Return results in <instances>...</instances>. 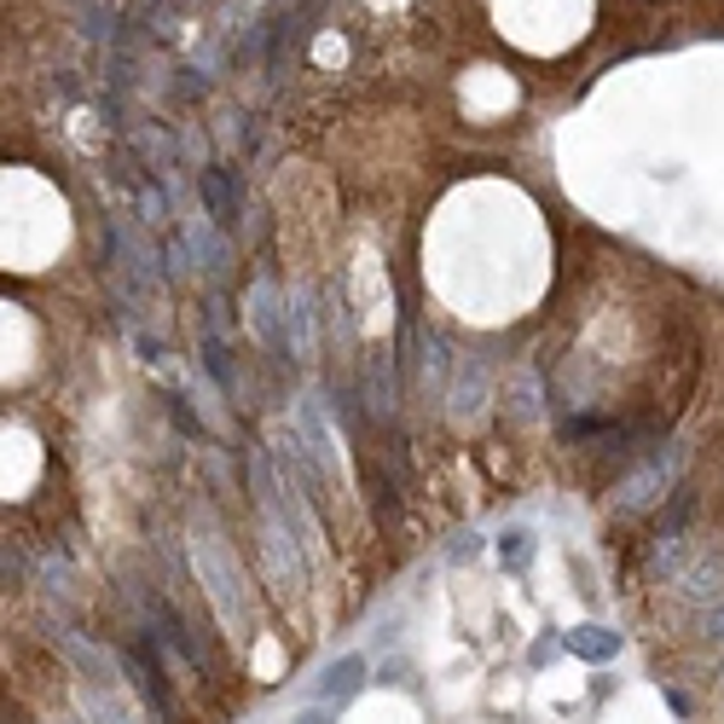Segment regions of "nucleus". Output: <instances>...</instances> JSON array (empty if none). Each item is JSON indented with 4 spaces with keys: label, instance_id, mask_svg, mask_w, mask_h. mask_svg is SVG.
I'll use <instances>...</instances> for the list:
<instances>
[{
    "label": "nucleus",
    "instance_id": "obj_1",
    "mask_svg": "<svg viewBox=\"0 0 724 724\" xmlns=\"http://www.w3.org/2000/svg\"><path fill=\"white\" fill-rule=\"evenodd\" d=\"M192 563H197V580L209 585V597H215V609H221L227 632H244L249 626V609H244V574H238V563H232V551L215 533H197Z\"/></svg>",
    "mask_w": 724,
    "mask_h": 724
},
{
    "label": "nucleus",
    "instance_id": "obj_2",
    "mask_svg": "<svg viewBox=\"0 0 724 724\" xmlns=\"http://www.w3.org/2000/svg\"><path fill=\"white\" fill-rule=\"evenodd\" d=\"M672 585H678V597L696 603V609H713V603H724V551H713V545L689 551V563L672 574Z\"/></svg>",
    "mask_w": 724,
    "mask_h": 724
},
{
    "label": "nucleus",
    "instance_id": "obj_3",
    "mask_svg": "<svg viewBox=\"0 0 724 724\" xmlns=\"http://www.w3.org/2000/svg\"><path fill=\"white\" fill-rule=\"evenodd\" d=\"M678 458L684 452L678 447H667V452H655V458L637 469V476H626L620 481V493H615V504L620 510H649L655 499H667V487H672V476H678Z\"/></svg>",
    "mask_w": 724,
    "mask_h": 724
},
{
    "label": "nucleus",
    "instance_id": "obj_4",
    "mask_svg": "<svg viewBox=\"0 0 724 724\" xmlns=\"http://www.w3.org/2000/svg\"><path fill=\"white\" fill-rule=\"evenodd\" d=\"M249 331L261 336L267 348L273 353H296V336H290V308H279V290L273 284H256V290H249Z\"/></svg>",
    "mask_w": 724,
    "mask_h": 724
},
{
    "label": "nucleus",
    "instance_id": "obj_5",
    "mask_svg": "<svg viewBox=\"0 0 724 724\" xmlns=\"http://www.w3.org/2000/svg\"><path fill=\"white\" fill-rule=\"evenodd\" d=\"M360 684H365V661H360V655H342L336 667H325V672H319L313 696L325 701V707H342V701H353V696H360Z\"/></svg>",
    "mask_w": 724,
    "mask_h": 724
},
{
    "label": "nucleus",
    "instance_id": "obj_6",
    "mask_svg": "<svg viewBox=\"0 0 724 724\" xmlns=\"http://www.w3.org/2000/svg\"><path fill=\"white\" fill-rule=\"evenodd\" d=\"M563 644H568V655H580V661H615V655H620V632L615 626H568Z\"/></svg>",
    "mask_w": 724,
    "mask_h": 724
},
{
    "label": "nucleus",
    "instance_id": "obj_7",
    "mask_svg": "<svg viewBox=\"0 0 724 724\" xmlns=\"http://www.w3.org/2000/svg\"><path fill=\"white\" fill-rule=\"evenodd\" d=\"M197 192H204V204H209V215H215L221 227L238 221V197H232V186H227V174H221V168H209V174L197 180Z\"/></svg>",
    "mask_w": 724,
    "mask_h": 724
},
{
    "label": "nucleus",
    "instance_id": "obj_8",
    "mask_svg": "<svg viewBox=\"0 0 724 724\" xmlns=\"http://www.w3.org/2000/svg\"><path fill=\"white\" fill-rule=\"evenodd\" d=\"M655 574H661V580H672V574H678V568L689 563V545H684V533H667L661 539V545H655Z\"/></svg>",
    "mask_w": 724,
    "mask_h": 724
},
{
    "label": "nucleus",
    "instance_id": "obj_9",
    "mask_svg": "<svg viewBox=\"0 0 724 724\" xmlns=\"http://www.w3.org/2000/svg\"><path fill=\"white\" fill-rule=\"evenodd\" d=\"M186 238H192V249H204V267H209V273H221V267H227V249L215 244V232H209L204 221H192Z\"/></svg>",
    "mask_w": 724,
    "mask_h": 724
},
{
    "label": "nucleus",
    "instance_id": "obj_10",
    "mask_svg": "<svg viewBox=\"0 0 724 724\" xmlns=\"http://www.w3.org/2000/svg\"><path fill=\"white\" fill-rule=\"evenodd\" d=\"M499 551H504V563H510V568L528 563V557H533V533H528V528H510V533L499 539Z\"/></svg>",
    "mask_w": 724,
    "mask_h": 724
},
{
    "label": "nucleus",
    "instance_id": "obj_11",
    "mask_svg": "<svg viewBox=\"0 0 724 724\" xmlns=\"http://www.w3.org/2000/svg\"><path fill=\"white\" fill-rule=\"evenodd\" d=\"M701 637H707V644H724V603L701 609Z\"/></svg>",
    "mask_w": 724,
    "mask_h": 724
},
{
    "label": "nucleus",
    "instance_id": "obj_12",
    "mask_svg": "<svg viewBox=\"0 0 724 724\" xmlns=\"http://www.w3.org/2000/svg\"><path fill=\"white\" fill-rule=\"evenodd\" d=\"M290 724H331V713H325V707H308V713H296Z\"/></svg>",
    "mask_w": 724,
    "mask_h": 724
},
{
    "label": "nucleus",
    "instance_id": "obj_13",
    "mask_svg": "<svg viewBox=\"0 0 724 724\" xmlns=\"http://www.w3.org/2000/svg\"><path fill=\"white\" fill-rule=\"evenodd\" d=\"M719 672H724V667H719Z\"/></svg>",
    "mask_w": 724,
    "mask_h": 724
}]
</instances>
